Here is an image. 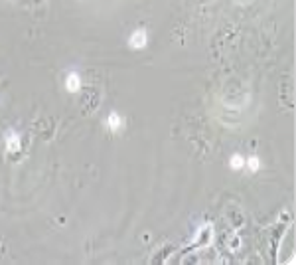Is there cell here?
<instances>
[{"label":"cell","instance_id":"6da1fadb","mask_svg":"<svg viewBox=\"0 0 296 265\" xmlns=\"http://www.w3.org/2000/svg\"><path fill=\"white\" fill-rule=\"evenodd\" d=\"M146 44H148V34L144 28L135 30V32L131 34V38H129V46H131L133 50H142Z\"/></svg>","mask_w":296,"mask_h":265},{"label":"cell","instance_id":"7a4b0ae2","mask_svg":"<svg viewBox=\"0 0 296 265\" xmlns=\"http://www.w3.org/2000/svg\"><path fill=\"white\" fill-rule=\"evenodd\" d=\"M105 125H107V129L111 133H119V131H122V127H124V119H122L117 111H113V113H109Z\"/></svg>","mask_w":296,"mask_h":265},{"label":"cell","instance_id":"3957f363","mask_svg":"<svg viewBox=\"0 0 296 265\" xmlns=\"http://www.w3.org/2000/svg\"><path fill=\"white\" fill-rule=\"evenodd\" d=\"M66 89L69 93H77L81 89V75L77 71H69L66 77Z\"/></svg>","mask_w":296,"mask_h":265},{"label":"cell","instance_id":"277c9868","mask_svg":"<svg viewBox=\"0 0 296 265\" xmlns=\"http://www.w3.org/2000/svg\"><path fill=\"white\" fill-rule=\"evenodd\" d=\"M6 147H8L10 153H18V151H20V139H18L16 133H10V135L6 137Z\"/></svg>","mask_w":296,"mask_h":265},{"label":"cell","instance_id":"5b68a950","mask_svg":"<svg viewBox=\"0 0 296 265\" xmlns=\"http://www.w3.org/2000/svg\"><path fill=\"white\" fill-rule=\"evenodd\" d=\"M245 167L249 168L251 172H257L259 168H261V160H259V156H249V158H245Z\"/></svg>","mask_w":296,"mask_h":265},{"label":"cell","instance_id":"8992f818","mask_svg":"<svg viewBox=\"0 0 296 265\" xmlns=\"http://www.w3.org/2000/svg\"><path fill=\"white\" fill-rule=\"evenodd\" d=\"M229 167L233 168V170H241L245 167V158H243L241 154H233L231 160H229Z\"/></svg>","mask_w":296,"mask_h":265}]
</instances>
